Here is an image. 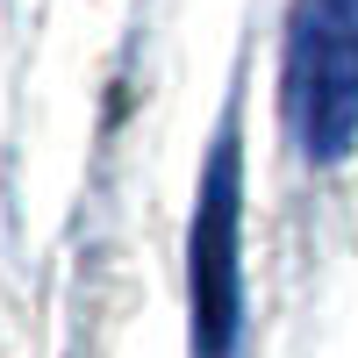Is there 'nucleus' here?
Segmentation results:
<instances>
[{"label":"nucleus","instance_id":"2","mask_svg":"<svg viewBox=\"0 0 358 358\" xmlns=\"http://www.w3.org/2000/svg\"><path fill=\"white\" fill-rule=\"evenodd\" d=\"M229 215H236V194H229V158H222L215 187H208V208H201V244H194V301L208 308V358H222L229 308H236V280H229L236 236H229Z\"/></svg>","mask_w":358,"mask_h":358},{"label":"nucleus","instance_id":"1","mask_svg":"<svg viewBox=\"0 0 358 358\" xmlns=\"http://www.w3.org/2000/svg\"><path fill=\"white\" fill-rule=\"evenodd\" d=\"M294 122L315 158H337L358 129V0H301L294 8Z\"/></svg>","mask_w":358,"mask_h":358}]
</instances>
